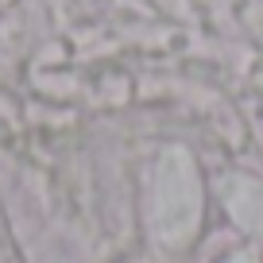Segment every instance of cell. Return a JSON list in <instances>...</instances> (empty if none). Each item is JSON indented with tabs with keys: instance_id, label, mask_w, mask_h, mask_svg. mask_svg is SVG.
Here are the masks:
<instances>
[{
	"instance_id": "cell-1",
	"label": "cell",
	"mask_w": 263,
	"mask_h": 263,
	"mask_svg": "<svg viewBox=\"0 0 263 263\" xmlns=\"http://www.w3.org/2000/svg\"><path fill=\"white\" fill-rule=\"evenodd\" d=\"M205 197L201 178L186 151H163L151 182V232L163 248H186L201 229Z\"/></svg>"
},
{
	"instance_id": "cell-2",
	"label": "cell",
	"mask_w": 263,
	"mask_h": 263,
	"mask_svg": "<svg viewBox=\"0 0 263 263\" xmlns=\"http://www.w3.org/2000/svg\"><path fill=\"white\" fill-rule=\"evenodd\" d=\"M221 197L232 224L248 236L263 240V182L244 178V174H229V178H221Z\"/></svg>"
},
{
	"instance_id": "cell-3",
	"label": "cell",
	"mask_w": 263,
	"mask_h": 263,
	"mask_svg": "<svg viewBox=\"0 0 263 263\" xmlns=\"http://www.w3.org/2000/svg\"><path fill=\"white\" fill-rule=\"evenodd\" d=\"M224 263H259V255H255V252H232Z\"/></svg>"
}]
</instances>
